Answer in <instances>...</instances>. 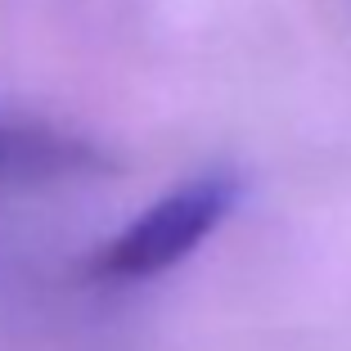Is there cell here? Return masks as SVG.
<instances>
[{"label":"cell","instance_id":"1","mask_svg":"<svg viewBox=\"0 0 351 351\" xmlns=\"http://www.w3.org/2000/svg\"><path fill=\"white\" fill-rule=\"evenodd\" d=\"M239 203L234 171H207L185 185H176L167 198L145 207L122 234H113L95 257V275L104 279H149L185 261Z\"/></svg>","mask_w":351,"mask_h":351},{"label":"cell","instance_id":"2","mask_svg":"<svg viewBox=\"0 0 351 351\" xmlns=\"http://www.w3.org/2000/svg\"><path fill=\"white\" fill-rule=\"evenodd\" d=\"M90 162H99L95 149L73 135L0 122V180H41L59 171H82Z\"/></svg>","mask_w":351,"mask_h":351}]
</instances>
